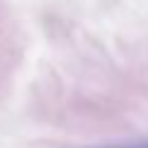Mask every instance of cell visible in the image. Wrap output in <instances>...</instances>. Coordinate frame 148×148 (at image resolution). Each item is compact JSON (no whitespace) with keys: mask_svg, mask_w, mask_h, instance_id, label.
<instances>
[{"mask_svg":"<svg viewBox=\"0 0 148 148\" xmlns=\"http://www.w3.org/2000/svg\"><path fill=\"white\" fill-rule=\"evenodd\" d=\"M141 148H148V146H141Z\"/></svg>","mask_w":148,"mask_h":148,"instance_id":"6da1fadb","label":"cell"}]
</instances>
